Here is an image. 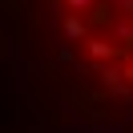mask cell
Returning a JSON list of instances; mask_svg holds the SVG:
<instances>
[{
  "mask_svg": "<svg viewBox=\"0 0 133 133\" xmlns=\"http://www.w3.org/2000/svg\"><path fill=\"white\" fill-rule=\"evenodd\" d=\"M101 81H105V89H113L117 97H133V85L125 81L121 65H101Z\"/></svg>",
  "mask_w": 133,
  "mask_h": 133,
  "instance_id": "6da1fadb",
  "label": "cell"
},
{
  "mask_svg": "<svg viewBox=\"0 0 133 133\" xmlns=\"http://www.w3.org/2000/svg\"><path fill=\"white\" fill-rule=\"evenodd\" d=\"M109 4H113V8L121 12L125 20H133V0H109Z\"/></svg>",
  "mask_w": 133,
  "mask_h": 133,
  "instance_id": "5b68a950",
  "label": "cell"
},
{
  "mask_svg": "<svg viewBox=\"0 0 133 133\" xmlns=\"http://www.w3.org/2000/svg\"><path fill=\"white\" fill-rule=\"evenodd\" d=\"M85 52H89L97 65H113V57H117V49L105 41V36H89V41H85Z\"/></svg>",
  "mask_w": 133,
  "mask_h": 133,
  "instance_id": "7a4b0ae2",
  "label": "cell"
},
{
  "mask_svg": "<svg viewBox=\"0 0 133 133\" xmlns=\"http://www.w3.org/2000/svg\"><path fill=\"white\" fill-rule=\"evenodd\" d=\"M65 36H69V41H89V24H85V16H65Z\"/></svg>",
  "mask_w": 133,
  "mask_h": 133,
  "instance_id": "3957f363",
  "label": "cell"
},
{
  "mask_svg": "<svg viewBox=\"0 0 133 133\" xmlns=\"http://www.w3.org/2000/svg\"><path fill=\"white\" fill-rule=\"evenodd\" d=\"M65 4H69V8H77V12H89V8H93V0H65Z\"/></svg>",
  "mask_w": 133,
  "mask_h": 133,
  "instance_id": "8992f818",
  "label": "cell"
},
{
  "mask_svg": "<svg viewBox=\"0 0 133 133\" xmlns=\"http://www.w3.org/2000/svg\"><path fill=\"white\" fill-rule=\"evenodd\" d=\"M125 81H129V85H133V65H125Z\"/></svg>",
  "mask_w": 133,
  "mask_h": 133,
  "instance_id": "52a82bcc",
  "label": "cell"
},
{
  "mask_svg": "<svg viewBox=\"0 0 133 133\" xmlns=\"http://www.w3.org/2000/svg\"><path fill=\"white\" fill-rule=\"evenodd\" d=\"M113 36H117V41H125V44L133 49V20H117V24H113Z\"/></svg>",
  "mask_w": 133,
  "mask_h": 133,
  "instance_id": "277c9868",
  "label": "cell"
}]
</instances>
